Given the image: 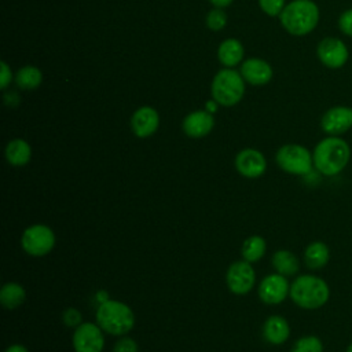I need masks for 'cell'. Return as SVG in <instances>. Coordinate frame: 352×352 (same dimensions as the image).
Listing matches in <instances>:
<instances>
[{
	"label": "cell",
	"mask_w": 352,
	"mask_h": 352,
	"mask_svg": "<svg viewBox=\"0 0 352 352\" xmlns=\"http://www.w3.org/2000/svg\"><path fill=\"white\" fill-rule=\"evenodd\" d=\"M314 168L324 176H336L344 170L351 158V147L340 136L322 139L312 153Z\"/></svg>",
	"instance_id": "6da1fadb"
},
{
	"label": "cell",
	"mask_w": 352,
	"mask_h": 352,
	"mask_svg": "<svg viewBox=\"0 0 352 352\" xmlns=\"http://www.w3.org/2000/svg\"><path fill=\"white\" fill-rule=\"evenodd\" d=\"M292 301L302 309H318L330 298V287L324 279L312 274L297 276L290 283Z\"/></svg>",
	"instance_id": "7a4b0ae2"
},
{
	"label": "cell",
	"mask_w": 352,
	"mask_h": 352,
	"mask_svg": "<svg viewBox=\"0 0 352 352\" xmlns=\"http://www.w3.org/2000/svg\"><path fill=\"white\" fill-rule=\"evenodd\" d=\"M279 18L287 33L305 36L316 28L319 22V8L312 0H293L285 6Z\"/></svg>",
	"instance_id": "3957f363"
},
{
	"label": "cell",
	"mask_w": 352,
	"mask_h": 352,
	"mask_svg": "<svg viewBox=\"0 0 352 352\" xmlns=\"http://www.w3.org/2000/svg\"><path fill=\"white\" fill-rule=\"evenodd\" d=\"M96 323L99 327L113 336H124L135 326L133 311L118 300L102 301L96 309Z\"/></svg>",
	"instance_id": "277c9868"
},
{
	"label": "cell",
	"mask_w": 352,
	"mask_h": 352,
	"mask_svg": "<svg viewBox=\"0 0 352 352\" xmlns=\"http://www.w3.org/2000/svg\"><path fill=\"white\" fill-rule=\"evenodd\" d=\"M245 94L243 77L232 70L226 67L213 77L212 81V96L221 106H234L236 104Z\"/></svg>",
	"instance_id": "5b68a950"
},
{
	"label": "cell",
	"mask_w": 352,
	"mask_h": 352,
	"mask_svg": "<svg viewBox=\"0 0 352 352\" xmlns=\"http://www.w3.org/2000/svg\"><path fill=\"white\" fill-rule=\"evenodd\" d=\"M276 164L286 173L296 176H307L312 172L314 158L312 153L296 143L283 144L276 151Z\"/></svg>",
	"instance_id": "8992f818"
},
{
	"label": "cell",
	"mask_w": 352,
	"mask_h": 352,
	"mask_svg": "<svg viewBox=\"0 0 352 352\" xmlns=\"http://www.w3.org/2000/svg\"><path fill=\"white\" fill-rule=\"evenodd\" d=\"M21 245L29 256L41 257L54 249L55 234L45 224H33L23 231Z\"/></svg>",
	"instance_id": "52a82bcc"
},
{
	"label": "cell",
	"mask_w": 352,
	"mask_h": 352,
	"mask_svg": "<svg viewBox=\"0 0 352 352\" xmlns=\"http://www.w3.org/2000/svg\"><path fill=\"white\" fill-rule=\"evenodd\" d=\"M72 344L74 352H102L104 348L103 330L98 323L84 322L74 329Z\"/></svg>",
	"instance_id": "ba28073f"
},
{
	"label": "cell",
	"mask_w": 352,
	"mask_h": 352,
	"mask_svg": "<svg viewBox=\"0 0 352 352\" xmlns=\"http://www.w3.org/2000/svg\"><path fill=\"white\" fill-rule=\"evenodd\" d=\"M316 55L323 66L329 69H341L349 58L346 44L338 37H324L319 41Z\"/></svg>",
	"instance_id": "9c48e42d"
},
{
	"label": "cell",
	"mask_w": 352,
	"mask_h": 352,
	"mask_svg": "<svg viewBox=\"0 0 352 352\" xmlns=\"http://www.w3.org/2000/svg\"><path fill=\"white\" fill-rule=\"evenodd\" d=\"M256 280V274L254 270L252 268L250 263L242 260V261H235L232 263L226 274V282L231 293L243 296L248 294Z\"/></svg>",
	"instance_id": "30bf717a"
},
{
	"label": "cell",
	"mask_w": 352,
	"mask_h": 352,
	"mask_svg": "<svg viewBox=\"0 0 352 352\" xmlns=\"http://www.w3.org/2000/svg\"><path fill=\"white\" fill-rule=\"evenodd\" d=\"M320 128L329 136H340L352 128V107L333 106L320 118Z\"/></svg>",
	"instance_id": "8fae6325"
},
{
	"label": "cell",
	"mask_w": 352,
	"mask_h": 352,
	"mask_svg": "<svg viewBox=\"0 0 352 352\" xmlns=\"http://www.w3.org/2000/svg\"><path fill=\"white\" fill-rule=\"evenodd\" d=\"M290 293V285L286 276L280 274H271L261 279L258 285V297L264 304H280Z\"/></svg>",
	"instance_id": "7c38bea8"
},
{
	"label": "cell",
	"mask_w": 352,
	"mask_h": 352,
	"mask_svg": "<svg viewBox=\"0 0 352 352\" xmlns=\"http://www.w3.org/2000/svg\"><path fill=\"white\" fill-rule=\"evenodd\" d=\"M235 168L239 175L254 179L265 172L267 161L261 151L256 148H243L235 157Z\"/></svg>",
	"instance_id": "4fadbf2b"
},
{
	"label": "cell",
	"mask_w": 352,
	"mask_h": 352,
	"mask_svg": "<svg viewBox=\"0 0 352 352\" xmlns=\"http://www.w3.org/2000/svg\"><path fill=\"white\" fill-rule=\"evenodd\" d=\"M160 125V116L157 110L150 106L139 107L131 118V126L138 138L151 136Z\"/></svg>",
	"instance_id": "5bb4252c"
},
{
	"label": "cell",
	"mask_w": 352,
	"mask_h": 352,
	"mask_svg": "<svg viewBox=\"0 0 352 352\" xmlns=\"http://www.w3.org/2000/svg\"><path fill=\"white\" fill-rule=\"evenodd\" d=\"M183 131L190 138H204L206 136L214 126V118L212 113L206 110H197L190 113L183 120Z\"/></svg>",
	"instance_id": "9a60e30c"
},
{
	"label": "cell",
	"mask_w": 352,
	"mask_h": 352,
	"mask_svg": "<svg viewBox=\"0 0 352 352\" xmlns=\"http://www.w3.org/2000/svg\"><path fill=\"white\" fill-rule=\"evenodd\" d=\"M241 76L252 85H264L272 78V69L268 62L250 58L242 63Z\"/></svg>",
	"instance_id": "2e32d148"
},
{
	"label": "cell",
	"mask_w": 352,
	"mask_h": 352,
	"mask_svg": "<svg viewBox=\"0 0 352 352\" xmlns=\"http://www.w3.org/2000/svg\"><path fill=\"white\" fill-rule=\"evenodd\" d=\"M290 336L289 322L279 315L270 316L263 326V337L267 342L272 345L283 344Z\"/></svg>",
	"instance_id": "e0dca14e"
},
{
	"label": "cell",
	"mask_w": 352,
	"mask_h": 352,
	"mask_svg": "<svg viewBox=\"0 0 352 352\" xmlns=\"http://www.w3.org/2000/svg\"><path fill=\"white\" fill-rule=\"evenodd\" d=\"M330 260L329 246L322 241L311 242L304 250V263L309 270H320Z\"/></svg>",
	"instance_id": "ac0fdd59"
},
{
	"label": "cell",
	"mask_w": 352,
	"mask_h": 352,
	"mask_svg": "<svg viewBox=\"0 0 352 352\" xmlns=\"http://www.w3.org/2000/svg\"><path fill=\"white\" fill-rule=\"evenodd\" d=\"M32 148L23 139H12L6 146L7 162L12 166H23L30 161Z\"/></svg>",
	"instance_id": "d6986e66"
},
{
	"label": "cell",
	"mask_w": 352,
	"mask_h": 352,
	"mask_svg": "<svg viewBox=\"0 0 352 352\" xmlns=\"http://www.w3.org/2000/svg\"><path fill=\"white\" fill-rule=\"evenodd\" d=\"M272 267L276 270L278 274L283 276L296 275L300 270V261L294 253L286 249H280L272 254L271 258Z\"/></svg>",
	"instance_id": "ffe728a7"
},
{
	"label": "cell",
	"mask_w": 352,
	"mask_h": 352,
	"mask_svg": "<svg viewBox=\"0 0 352 352\" xmlns=\"http://www.w3.org/2000/svg\"><path fill=\"white\" fill-rule=\"evenodd\" d=\"M217 58L227 67L236 66L243 58V47L241 41L236 38L224 40L217 50Z\"/></svg>",
	"instance_id": "44dd1931"
},
{
	"label": "cell",
	"mask_w": 352,
	"mask_h": 352,
	"mask_svg": "<svg viewBox=\"0 0 352 352\" xmlns=\"http://www.w3.org/2000/svg\"><path fill=\"white\" fill-rule=\"evenodd\" d=\"M25 298H26V292L23 286L16 282L6 283L0 290V302L7 309L18 308L19 305L23 304Z\"/></svg>",
	"instance_id": "7402d4cb"
},
{
	"label": "cell",
	"mask_w": 352,
	"mask_h": 352,
	"mask_svg": "<svg viewBox=\"0 0 352 352\" xmlns=\"http://www.w3.org/2000/svg\"><path fill=\"white\" fill-rule=\"evenodd\" d=\"M265 249H267L265 239L260 235H252L245 239L241 252L245 261L256 263L265 254Z\"/></svg>",
	"instance_id": "603a6c76"
},
{
	"label": "cell",
	"mask_w": 352,
	"mask_h": 352,
	"mask_svg": "<svg viewBox=\"0 0 352 352\" xmlns=\"http://www.w3.org/2000/svg\"><path fill=\"white\" fill-rule=\"evenodd\" d=\"M41 81H43V74H41L40 69L30 66V65L19 69L15 76L16 85L26 91L36 89L41 84Z\"/></svg>",
	"instance_id": "cb8c5ba5"
},
{
	"label": "cell",
	"mask_w": 352,
	"mask_h": 352,
	"mask_svg": "<svg viewBox=\"0 0 352 352\" xmlns=\"http://www.w3.org/2000/svg\"><path fill=\"white\" fill-rule=\"evenodd\" d=\"M323 342L314 334L300 337L292 346L290 352H323Z\"/></svg>",
	"instance_id": "d4e9b609"
},
{
	"label": "cell",
	"mask_w": 352,
	"mask_h": 352,
	"mask_svg": "<svg viewBox=\"0 0 352 352\" xmlns=\"http://www.w3.org/2000/svg\"><path fill=\"white\" fill-rule=\"evenodd\" d=\"M226 23H227V16L220 8H214L209 11V14L206 15V26L212 30H220L226 26Z\"/></svg>",
	"instance_id": "484cf974"
},
{
	"label": "cell",
	"mask_w": 352,
	"mask_h": 352,
	"mask_svg": "<svg viewBox=\"0 0 352 352\" xmlns=\"http://www.w3.org/2000/svg\"><path fill=\"white\" fill-rule=\"evenodd\" d=\"M260 8L270 16L280 15L282 10L285 8V0H258Z\"/></svg>",
	"instance_id": "4316f807"
},
{
	"label": "cell",
	"mask_w": 352,
	"mask_h": 352,
	"mask_svg": "<svg viewBox=\"0 0 352 352\" xmlns=\"http://www.w3.org/2000/svg\"><path fill=\"white\" fill-rule=\"evenodd\" d=\"M62 320L63 323L67 326V327H77L80 326L82 322V318H81V312L76 308H67L63 311L62 314Z\"/></svg>",
	"instance_id": "83f0119b"
},
{
	"label": "cell",
	"mask_w": 352,
	"mask_h": 352,
	"mask_svg": "<svg viewBox=\"0 0 352 352\" xmlns=\"http://www.w3.org/2000/svg\"><path fill=\"white\" fill-rule=\"evenodd\" d=\"M338 28L341 33H344L348 37H352V8L342 11V14L338 18Z\"/></svg>",
	"instance_id": "f1b7e54d"
},
{
	"label": "cell",
	"mask_w": 352,
	"mask_h": 352,
	"mask_svg": "<svg viewBox=\"0 0 352 352\" xmlns=\"http://www.w3.org/2000/svg\"><path fill=\"white\" fill-rule=\"evenodd\" d=\"M113 352H138V344L129 337H122L114 344Z\"/></svg>",
	"instance_id": "f546056e"
},
{
	"label": "cell",
	"mask_w": 352,
	"mask_h": 352,
	"mask_svg": "<svg viewBox=\"0 0 352 352\" xmlns=\"http://www.w3.org/2000/svg\"><path fill=\"white\" fill-rule=\"evenodd\" d=\"M0 66H1L0 84H1V88H7V85L10 84L11 78H12V73H11V69L8 67V65L6 62H0Z\"/></svg>",
	"instance_id": "4dcf8cb0"
},
{
	"label": "cell",
	"mask_w": 352,
	"mask_h": 352,
	"mask_svg": "<svg viewBox=\"0 0 352 352\" xmlns=\"http://www.w3.org/2000/svg\"><path fill=\"white\" fill-rule=\"evenodd\" d=\"M6 352H29V351L26 349V346L21 345V344H12L6 349Z\"/></svg>",
	"instance_id": "1f68e13d"
},
{
	"label": "cell",
	"mask_w": 352,
	"mask_h": 352,
	"mask_svg": "<svg viewBox=\"0 0 352 352\" xmlns=\"http://www.w3.org/2000/svg\"><path fill=\"white\" fill-rule=\"evenodd\" d=\"M234 0H210L212 4H214L216 7H227L232 3Z\"/></svg>",
	"instance_id": "d6a6232c"
},
{
	"label": "cell",
	"mask_w": 352,
	"mask_h": 352,
	"mask_svg": "<svg viewBox=\"0 0 352 352\" xmlns=\"http://www.w3.org/2000/svg\"><path fill=\"white\" fill-rule=\"evenodd\" d=\"M217 102L213 99V100H209V102H206V111H209V113H214L216 111V109H217V104H216Z\"/></svg>",
	"instance_id": "836d02e7"
},
{
	"label": "cell",
	"mask_w": 352,
	"mask_h": 352,
	"mask_svg": "<svg viewBox=\"0 0 352 352\" xmlns=\"http://www.w3.org/2000/svg\"><path fill=\"white\" fill-rule=\"evenodd\" d=\"M345 352H352V342L346 346V349H345Z\"/></svg>",
	"instance_id": "e575fe53"
}]
</instances>
